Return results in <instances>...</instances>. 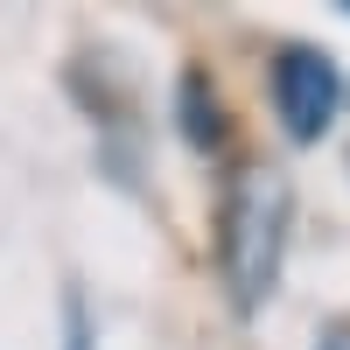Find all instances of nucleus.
<instances>
[{
	"instance_id": "nucleus-1",
	"label": "nucleus",
	"mask_w": 350,
	"mask_h": 350,
	"mask_svg": "<svg viewBox=\"0 0 350 350\" xmlns=\"http://www.w3.org/2000/svg\"><path fill=\"white\" fill-rule=\"evenodd\" d=\"M287 217H295V189H287L280 168L245 161L224 183V211H217V267L224 287L245 315L273 295L280 280V252H287Z\"/></svg>"
},
{
	"instance_id": "nucleus-5",
	"label": "nucleus",
	"mask_w": 350,
	"mask_h": 350,
	"mask_svg": "<svg viewBox=\"0 0 350 350\" xmlns=\"http://www.w3.org/2000/svg\"><path fill=\"white\" fill-rule=\"evenodd\" d=\"M323 350H350V336H329V343H323Z\"/></svg>"
},
{
	"instance_id": "nucleus-3",
	"label": "nucleus",
	"mask_w": 350,
	"mask_h": 350,
	"mask_svg": "<svg viewBox=\"0 0 350 350\" xmlns=\"http://www.w3.org/2000/svg\"><path fill=\"white\" fill-rule=\"evenodd\" d=\"M175 105H183V140L211 154L217 140H224V105H217V92H211V77L189 70V77H183V92H175Z\"/></svg>"
},
{
	"instance_id": "nucleus-2",
	"label": "nucleus",
	"mask_w": 350,
	"mask_h": 350,
	"mask_svg": "<svg viewBox=\"0 0 350 350\" xmlns=\"http://www.w3.org/2000/svg\"><path fill=\"white\" fill-rule=\"evenodd\" d=\"M336 98H343V84H336V64L323 49H280V64H273V112H280V126L287 140H323V126L336 120Z\"/></svg>"
},
{
	"instance_id": "nucleus-4",
	"label": "nucleus",
	"mask_w": 350,
	"mask_h": 350,
	"mask_svg": "<svg viewBox=\"0 0 350 350\" xmlns=\"http://www.w3.org/2000/svg\"><path fill=\"white\" fill-rule=\"evenodd\" d=\"M70 350H84V308L70 301Z\"/></svg>"
}]
</instances>
